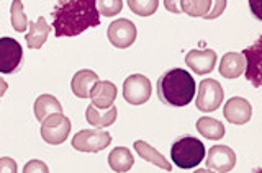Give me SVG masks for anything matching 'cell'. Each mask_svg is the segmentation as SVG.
<instances>
[{
	"label": "cell",
	"mask_w": 262,
	"mask_h": 173,
	"mask_svg": "<svg viewBox=\"0 0 262 173\" xmlns=\"http://www.w3.org/2000/svg\"><path fill=\"white\" fill-rule=\"evenodd\" d=\"M100 24L95 0H61L53 8V30L57 38L77 36Z\"/></svg>",
	"instance_id": "obj_1"
},
{
	"label": "cell",
	"mask_w": 262,
	"mask_h": 173,
	"mask_svg": "<svg viewBox=\"0 0 262 173\" xmlns=\"http://www.w3.org/2000/svg\"><path fill=\"white\" fill-rule=\"evenodd\" d=\"M195 92V80L184 69H170L162 73L158 80V96L167 106H174V108L187 106L188 103H192Z\"/></svg>",
	"instance_id": "obj_2"
},
{
	"label": "cell",
	"mask_w": 262,
	"mask_h": 173,
	"mask_svg": "<svg viewBox=\"0 0 262 173\" xmlns=\"http://www.w3.org/2000/svg\"><path fill=\"white\" fill-rule=\"evenodd\" d=\"M205 145L193 136H182L172 144L170 159L179 168H195L205 159Z\"/></svg>",
	"instance_id": "obj_3"
},
{
	"label": "cell",
	"mask_w": 262,
	"mask_h": 173,
	"mask_svg": "<svg viewBox=\"0 0 262 173\" xmlns=\"http://www.w3.org/2000/svg\"><path fill=\"white\" fill-rule=\"evenodd\" d=\"M112 144V136L102 129H82L72 137V147L79 152H100Z\"/></svg>",
	"instance_id": "obj_4"
},
{
	"label": "cell",
	"mask_w": 262,
	"mask_h": 173,
	"mask_svg": "<svg viewBox=\"0 0 262 173\" xmlns=\"http://www.w3.org/2000/svg\"><path fill=\"white\" fill-rule=\"evenodd\" d=\"M71 134V119L64 116L62 113L51 114L41 122V137L43 141L51 145H59L66 142V139Z\"/></svg>",
	"instance_id": "obj_5"
},
{
	"label": "cell",
	"mask_w": 262,
	"mask_h": 173,
	"mask_svg": "<svg viewBox=\"0 0 262 173\" xmlns=\"http://www.w3.org/2000/svg\"><path fill=\"white\" fill-rule=\"evenodd\" d=\"M225 92L220 82L215 79H205L199 85V95H196V108L203 113L216 111L223 103Z\"/></svg>",
	"instance_id": "obj_6"
},
{
	"label": "cell",
	"mask_w": 262,
	"mask_h": 173,
	"mask_svg": "<svg viewBox=\"0 0 262 173\" xmlns=\"http://www.w3.org/2000/svg\"><path fill=\"white\" fill-rule=\"evenodd\" d=\"M152 92V85L151 80L144 77L143 73H133L129 76L125 84H123V96L129 105H144L147 100H149Z\"/></svg>",
	"instance_id": "obj_7"
},
{
	"label": "cell",
	"mask_w": 262,
	"mask_h": 173,
	"mask_svg": "<svg viewBox=\"0 0 262 173\" xmlns=\"http://www.w3.org/2000/svg\"><path fill=\"white\" fill-rule=\"evenodd\" d=\"M23 62V47L13 38H0V73H13Z\"/></svg>",
	"instance_id": "obj_8"
},
{
	"label": "cell",
	"mask_w": 262,
	"mask_h": 173,
	"mask_svg": "<svg viewBox=\"0 0 262 173\" xmlns=\"http://www.w3.org/2000/svg\"><path fill=\"white\" fill-rule=\"evenodd\" d=\"M106 35H108V41L115 47L125 49L136 41L138 31L133 21H129L126 18H118L108 27V33Z\"/></svg>",
	"instance_id": "obj_9"
},
{
	"label": "cell",
	"mask_w": 262,
	"mask_h": 173,
	"mask_svg": "<svg viewBox=\"0 0 262 173\" xmlns=\"http://www.w3.org/2000/svg\"><path fill=\"white\" fill-rule=\"evenodd\" d=\"M205 162L215 173H229L236 167V154L228 145H213Z\"/></svg>",
	"instance_id": "obj_10"
},
{
	"label": "cell",
	"mask_w": 262,
	"mask_h": 173,
	"mask_svg": "<svg viewBox=\"0 0 262 173\" xmlns=\"http://www.w3.org/2000/svg\"><path fill=\"white\" fill-rule=\"evenodd\" d=\"M185 64L196 76H205L215 69L216 53L213 49H192L185 56Z\"/></svg>",
	"instance_id": "obj_11"
},
{
	"label": "cell",
	"mask_w": 262,
	"mask_h": 173,
	"mask_svg": "<svg viewBox=\"0 0 262 173\" xmlns=\"http://www.w3.org/2000/svg\"><path fill=\"white\" fill-rule=\"evenodd\" d=\"M223 114L226 121H229L231 125H246V122L251 121L252 106L246 98L234 96L231 100L226 102L223 108Z\"/></svg>",
	"instance_id": "obj_12"
},
{
	"label": "cell",
	"mask_w": 262,
	"mask_h": 173,
	"mask_svg": "<svg viewBox=\"0 0 262 173\" xmlns=\"http://www.w3.org/2000/svg\"><path fill=\"white\" fill-rule=\"evenodd\" d=\"M260 46H262V41L257 39L251 47L244 49L241 53L244 56V61L248 62V65L244 67L246 72V77L251 82L254 87H260Z\"/></svg>",
	"instance_id": "obj_13"
},
{
	"label": "cell",
	"mask_w": 262,
	"mask_h": 173,
	"mask_svg": "<svg viewBox=\"0 0 262 173\" xmlns=\"http://www.w3.org/2000/svg\"><path fill=\"white\" fill-rule=\"evenodd\" d=\"M117 87H115L113 82H108V80H103L100 82L98 80L95 87L92 88V92H90V96L92 98V105L98 110H108L110 106H113V102L115 98H117Z\"/></svg>",
	"instance_id": "obj_14"
},
{
	"label": "cell",
	"mask_w": 262,
	"mask_h": 173,
	"mask_svg": "<svg viewBox=\"0 0 262 173\" xmlns=\"http://www.w3.org/2000/svg\"><path fill=\"white\" fill-rule=\"evenodd\" d=\"M166 8L172 12H184L190 16H200L205 18L213 7V2L210 0H182V2H169L166 0Z\"/></svg>",
	"instance_id": "obj_15"
},
{
	"label": "cell",
	"mask_w": 262,
	"mask_h": 173,
	"mask_svg": "<svg viewBox=\"0 0 262 173\" xmlns=\"http://www.w3.org/2000/svg\"><path fill=\"white\" fill-rule=\"evenodd\" d=\"M98 82V76L94 70H89V69H82L79 70L76 76L72 77L71 82V88L76 96L79 98H89L92 88L95 87V84Z\"/></svg>",
	"instance_id": "obj_16"
},
{
	"label": "cell",
	"mask_w": 262,
	"mask_h": 173,
	"mask_svg": "<svg viewBox=\"0 0 262 173\" xmlns=\"http://www.w3.org/2000/svg\"><path fill=\"white\" fill-rule=\"evenodd\" d=\"M30 30L25 35V39H27V46L30 49H39L43 47V44L46 43L49 31H51V27L48 24V21L45 20V16H39L36 21H28Z\"/></svg>",
	"instance_id": "obj_17"
},
{
	"label": "cell",
	"mask_w": 262,
	"mask_h": 173,
	"mask_svg": "<svg viewBox=\"0 0 262 173\" xmlns=\"http://www.w3.org/2000/svg\"><path fill=\"white\" fill-rule=\"evenodd\" d=\"M246 61L241 53H226L220 62V73L225 79H237L244 73Z\"/></svg>",
	"instance_id": "obj_18"
},
{
	"label": "cell",
	"mask_w": 262,
	"mask_h": 173,
	"mask_svg": "<svg viewBox=\"0 0 262 173\" xmlns=\"http://www.w3.org/2000/svg\"><path fill=\"white\" fill-rule=\"evenodd\" d=\"M117 106H110L108 110H98L94 105H89L85 110V119L90 126H95L98 129L108 128L117 121Z\"/></svg>",
	"instance_id": "obj_19"
},
{
	"label": "cell",
	"mask_w": 262,
	"mask_h": 173,
	"mask_svg": "<svg viewBox=\"0 0 262 173\" xmlns=\"http://www.w3.org/2000/svg\"><path fill=\"white\" fill-rule=\"evenodd\" d=\"M35 116L39 122H43L46 118H49L51 114H59L62 113V106L59 103V100H57L56 96L53 95H39L36 98V102H35Z\"/></svg>",
	"instance_id": "obj_20"
},
{
	"label": "cell",
	"mask_w": 262,
	"mask_h": 173,
	"mask_svg": "<svg viewBox=\"0 0 262 173\" xmlns=\"http://www.w3.org/2000/svg\"><path fill=\"white\" fill-rule=\"evenodd\" d=\"M108 165L117 173H126L135 165V159L128 147H115L108 155Z\"/></svg>",
	"instance_id": "obj_21"
},
{
	"label": "cell",
	"mask_w": 262,
	"mask_h": 173,
	"mask_svg": "<svg viewBox=\"0 0 262 173\" xmlns=\"http://www.w3.org/2000/svg\"><path fill=\"white\" fill-rule=\"evenodd\" d=\"M133 147H135V151L139 154V157H141V159L151 162L152 165L159 167L162 170L170 171V168H172L170 167V162L166 160V157H164L162 154H159L158 151L154 149V147H151L147 142H144V141H136Z\"/></svg>",
	"instance_id": "obj_22"
},
{
	"label": "cell",
	"mask_w": 262,
	"mask_h": 173,
	"mask_svg": "<svg viewBox=\"0 0 262 173\" xmlns=\"http://www.w3.org/2000/svg\"><path fill=\"white\" fill-rule=\"evenodd\" d=\"M196 131L207 139H211V141H218L225 136L226 129L223 126V122H220L215 118H210V116H202L196 119Z\"/></svg>",
	"instance_id": "obj_23"
},
{
	"label": "cell",
	"mask_w": 262,
	"mask_h": 173,
	"mask_svg": "<svg viewBox=\"0 0 262 173\" xmlns=\"http://www.w3.org/2000/svg\"><path fill=\"white\" fill-rule=\"evenodd\" d=\"M128 7L131 12H135L139 16H151L158 12L159 2L158 0H128Z\"/></svg>",
	"instance_id": "obj_24"
},
{
	"label": "cell",
	"mask_w": 262,
	"mask_h": 173,
	"mask_svg": "<svg viewBox=\"0 0 262 173\" xmlns=\"http://www.w3.org/2000/svg\"><path fill=\"white\" fill-rule=\"evenodd\" d=\"M10 13H12V27L15 31L23 33L27 31V24H28V18L23 12V2L20 0H15L10 5Z\"/></svg>",
	"instance_id": "obj_25"
},
{
	"label": "cell",
	"mask_w": 262,
	"mask_h": 173,
	"mask_svg": "<svg viewBox=\"0 0 262 173\" xmlns=\"http://www.w3.org/2000/svg\"><path fill=\"white\" fill-rule=\"evenodd\" d=\"M123 2L121 0H98L97 2V12L103 16H115L121 12Z\"/></svg>",
	"instance_id": "obj_26"
},
{
	"label": "cell",
	"mask_w": 262,
	"mask_h": 173,
	"mask_svg": "<svg viewBox=\"0 0 262 173\" xmlns=\"http://www.w3.org/2000/svg\"><path fill=\"white\" fill-rule=\"evenodd\" d=\"M23 173H49V168L45 162L35 159V160L27 162V165L23 168Z\"/></svg>",
	"instance_id": "obj_27"
},
{
	"label": "cell",
	"mask_w": 262,
	"mask_h": 173,
	"mask_svg": "<svg viewBox=\"0 0 262 173\" xmlns=\"http://www.w3.org/2000/svg\"><path fill=\"white\" fill-rule=\"evenodd\" d=\"M18 167H16V162L10 157H2L0 159V173H16Z\"/></svg>",
	"instance_id": "obj_28"
},
{
	"label": "cell",
	"mask_w": 262,
	"mask_h": 173,
	"mask_svg": "<svg viewBox=\"0 0 262 173\" xmlns=\"http://www.w3.org/2000/svg\"><path fill=\"white\" fill-rule=\"evenodd\" d=\"M226 0H218V2H213V7H211V10L210 13L205 16V20H213V18H216V16L225 10L226 8Z\"/></svg>",
	"instance_id": "obj_29"
},
{
	"label": "cell",
	"mask_w": 262,
	"mask_h": 173,
	"mask_svg": "<svg viewBox=\"0 0 262 173\" xmlns=\"http://www.w3.org/2000/svg\"><path fill=\"white\" fill-rule=\"evenodd\" d=\"M7 88H8V84L4 80V79H0V98H2L7 92Z\"/></svg>",
	"instance_id": "obj_30"
},
{
	"label": "cell",
	"mask_w": 262,
	"mask_h": 173,
	"mask_svg": "<svg viewBox=\"0 0 262 173\" xmlns=\"http://www.w3.org/2000/svg\"><path fill=\"white\" fill-rule=\"evenodd\" d=\"M193 173H215V171H211V170H207V168H196Z\"/></svg>",
	"instance_id": "obj_31"
}]
</instances>
